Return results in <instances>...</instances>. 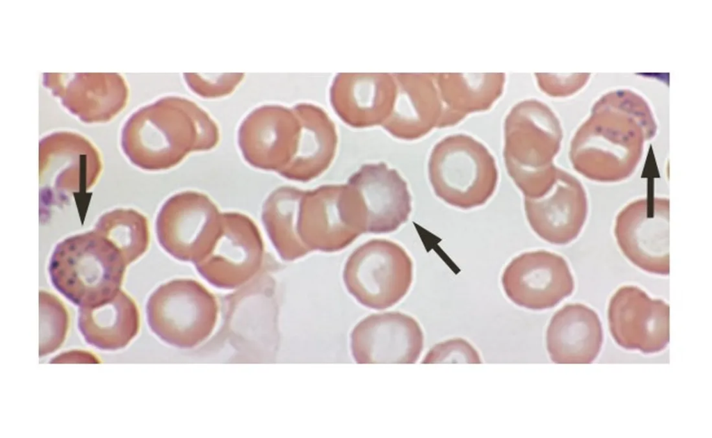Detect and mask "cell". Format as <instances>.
Segmentation results:
<instances>
[{
	"mask_svg": "<svg viewBox=\"0 0 712 438\" xmlns=\"http://www.w3.org/2000/svg\"><path fill=\"white\" fill-rule=\"evenodd\" d=\"M216 123L194 102L166 97L133 113L122 131V148L140 168L156 171L180 163L190 152L218 143Z\"/></svg>",
	"mask_w": 712,
	"mask_h": 438,
	"instance_id": "cell-1",
	"label": "cell"
},
{
	"mask_svg": "<svg viewBox=\"0 0 712 438\" xmlns=\"http://www.w3.org/2000/svg\"><path fill=\"white\" fill-rule=\"evenodd\" d=\"M560 139L556 118L544 104L526 99L515 104L504 122L503 158L507 172L524 197L538 198L552 187L553 164Z\"/></svg>",
	"mask_w": 712,
	"mask_h": 438,
	"instance_id": "cell-2",
	"label": "cell"
},
{
	"mask_svg": "<svg viewBox=\"0 0 712 438\" xmlns=\"http://www.w3.org/2000/svg\"><path fill=\"white\" fill-rule=\"evenodd\" d=\"M127 263L105 237L92 231L60 242L49 263L54 286L80 307L105 303L120 291Z\"/></svg>",
	"mask_w": 712,
	"mask_h": 438,
	"instance_id": "cell-3",
	"label": "cell"
},
{
	"mask_svg": "<svg viewBox=\"0 0 712 438\" xmlns=\"http://www.w3.org/2000/svg\"><path fill=\"white\" fill-rule=\"evenodd\" d=\"M428 177L435 195L453 206L469 209L484 204L498 183L495 160L473 137L455 134L433 147Z\"/></svg>",
	"mask_w": 712,
	"mask_h": 438,
	"instance_id": "cell-4",
	"label": "cell"
},
{
	"mask_svg": "<svg viewBox=\"0 0 712 438\" xmlns=\"http://www.w3.org/2000/svg\"><path fill=\"white\" fill-rule=\"evenodd\" d=\"M215 296L191 279H176L149 296L146 314L151 330L163 341L180 348H194L212 333L218 319Z\"/></svg>",
	"mask_w": 712,
	"mask_h": 438,
	"instance_id": "cell-5",
	"label": "cell"
},
{
	"mask_svg": "<svg viewBox=\"0 0 712 438\" xmlns=\"http://www.w3.org/2000/svg\"><path fill=\"white\" fill-rule=\"evenodd\" d=\"M366 211L350 185L327 184L304 190L300 204L298 232L309 252L340 251L366 233Z\"/></svg>",
	"mask_w": 712,
	"mask_h": 438,
	"instance_id": "cell-6",
	"label": "cell"
},
{
	"mask_svg": "<svg viewBox=\"0 0 712 438\" xmlns=\"http://www.w3.org/2000/svg\"><path fill=\"white\" fill-rule=\"evenodd\" d=\"M412 261L398 244L370 240L348 258L343 278L348 292L362 305L389 308L407 293L412 282Z\"/></svg>",
	"mask_w": 712,
	"mask_h": 438,
	"instance_id": "cell-7",
	"label": "cell"
},
{
	"mask_svg": "<svg viewBox=\"0 0 712 438\" xmlns=\"http://www.w3.org/2000/svg\"><path fill=\"white\" fill-rule=\"evenodd\" d=\"M264 252L260 232L251 218L238 212L222 213L220 227L212 246L194 265L213 286L232 289L257 273Z\"/></svg>",
	"mask_w": 712,
	"mask_h": 438,
	"instance_id": "cell-8",
	"label": "cell"
},
{
	"mask_svg": "<svg viewBox=\"0 0 712 438\" xmlns=\"http://www.w3.org/2000/svg\"><path fill=\"white\" fill-rule=\"evenodd\" d=\"M221 213L204 194L184 191L168 198L156 220L163 249L174 258L195 263L211 248L218 233Z\"/></svg>",
	"mask_w": 712,
	"mask_h": 438,
	"instance_id": "cell-9",
	"label": "cell"
},
{
	"mask_svg": "<svg viewBox=\"0 0 712 438\" xmlns=\"http://www.w3.org/2000/svg\"><path fill=\"white\" fill-rule=\"evenodd\" d=\"M615 235L626 257L644 271L670 273L669 200H638L617 216Z\"/></svg>",
	"mask_w": 712,
	"mask_h": 438,
	"instance_id": "cell-10",
	"label": "cell"
},
{
	"mask_svg": "<svg viewBox=\"0 0 712 438\" xmlns=\"http://www.w3.org/2000/svg\"><path fill=\"white\" fill-rule=\"evenodd\" d=\"M501 283L512 302L531 310L552 308L574 289L566 260L546 250L527 252L514 258L505 268Z\"/></svg>",
	"mask_w": 712,
	"mask_h": 438,
	"instance_id": "cell-11",
	"label": "cell"
},
{
	"mask_svg": "<svg viewBox=\"0 0 712 438\" xmlns=\"http://www.w3.org/2000/svg\"><path fill=\"white\" fill-rule=\"evenodd\" d=\"M608 320L613 338L625 349L654 353L669 343V305L636 286L616 291L609 302Z\"/></svg>",
	"mask_w": 712,
	"mask_h": 438,
	"instance_id": "cell-12",
	"label": "cell"
},
{
	"mask_svg": "<svg viewBox=\"0 0 712 438\" xmlns=\"http://www.w3.org/2000/svg\"><path fill=\"white\" fill-rule=\"evenodd\" d=\"M300 120L293 109L266 105L242 122L238 142L245 160L254 168L279 173L296 154Z\"/></svg>",
	"mask_w": 712,
	"mask_h": 438,
	"instance_id": "cell-13",
	"label": "cell"
},
{
	"mask_svg": "<svg viewBox=\"0 0 712 438\" xmlns=\"http://www.w3.org/2000/svg\"><path fill=\"white\" fill-rule=\"evenodd\" d=\"M350 339L352 354L358 364H413L423 346L419 324L398 311L364 318L354 327Z\"/></svg>",
	"mask_w": 712,
	"mask_h": 438,
	"instance_id": "cell-14",
	"label": "cell"
},
{
	"mask_svg": "<svg viewBox=\"0 0 712 438\" xmlns=\"http://www.w3.org/2000/svg\"><path fill=\"white\" fill-rule=\"evenodd\" d=\"M524 210L534 232L545 241L565 245L574 240L585 222L588 200L574 176L558 170L554 184L538 198L524 197Z\"/></svg>",
	"mask_w": 712,
	"mask_h": 438,
	"instance_id": "cell-15",
	"label": "cell"
},
{
	"mask_svg": "<svg viewBox=\"0 0 712 438\" xmlns=\"http://www.w3.org/2000/svg\"><path fill=\"white\" fill-rule=\"evenodd\" d=\"M43 83L70 112L88 123L111 120L128 97L127 83L116 73H46Z\"/></svg>",
	"mask_w": 712,
	"mask_h": 438,
	"instance_id": "cell-16",
	"label": "cell"
},
{
	"mask_svg": "<svg viewBox=\"0 0 712 438\" xmlns=\"http://www.w3.org/2000/svg\"><path fill=\"white\" fill-rule=\"evenodd\" d=\"M347 184L359 195L366 211V233L386 234L405 223L412 210L406 181L385 163L364 164Z\"/></svg>",
	"mask_w": 712,
	"mask_h": 438,
	"instance_id": "cell-17",
	"label": "cell"
},
{
	"mask_svg": "<svg viewBox=\"0 0 712 438\" xmlns=\"http://www.w3.org/2000/svg\"><path fill=\"white\" fill-rule=\"evenodd\" d=\"M601 323L590 307L572 303L552 316L546 333L547 349L556 364H590L603 343Z\"/></svg>",
	"mask_w": 712,
	"mask_h": 438,
	"instance_id": "cell-18",
	"label": "cell"
},
{
	"mask_svg": "<svg viewBox=\"0 0 712 438\" xmlns=\"http://www.w3.org/2000/svg\"><path fill=\"white\" fill-rule=\"evenodd\" d=\"M40 174L51 176L58 190L73 192L82 186L90 187L97 177L99 157L95 147L81 136L57 132L40 141Z\"/></svg>",
	"mask_w": 712,
	"mask_h": 438,
	"instance_id": "cell-19",
	"label": "cell"
},
{
	"mask_svg": "<svg viewBox=\"0 0 712 438\" xmlns=\"http://www.w3.org/2000/svg\"><path fill=\"white\" fill-rule=\"evenodd\" d=\"M300 123L298 147L289 165L278 174L306 182L323 173L331 164L337 147L332 122L320 108L301 104L293 108Z\"/></svg>",
	"mask_w": 712,
	"mask_h": 438,
	"instance_id": "cell-20",
	"label": "cell"
},
{
	"mask_svg": "<svg viewBox=\"0 0 712 438\" xmlns=\"http://www.w3.org/2000/svg\"><path fill=\"white\" fill-rule=\"evenodd\" d=\"M433 75H418L395 95L392 111L382 124L394 136L406 140L421 138L439 127L442 104Z\"/></svg>",
	"mask_w": 712,
	"mask_h": 438,
	"instance_id": "cell-21",
	"label": "cell"
},
{
	"mask_svg": "<svg viewBox=\"0 0 712 438\" xmlns=\"http://www.w3.org/2000/svg\"><path fill=\"white\" fill-rule=\"evenodd\" d=\"M140 317L132 298L120 290L111 300L92 307H80L78 327L86 341L97 348H124L136 336Z\"/></svg>",
	"mask_w": 712,
	"mask_h": 438,
	"instance_id": "cell-22",
	"label": "cell"
},
{
	"mask_svg": "<svg viewBox=\"0 0 712 438\" xmlns=\"http://www.w3.org/2000/svg\"><path fill=\"white\" fill-rule=\"evenodd\" d=\"M437 88L442 104L439 127L454 125L468 114L490 109L503 92L504 74H442Z\"/></svg>",
	"mask_w": 712,
	"mask_h": 438,
	"instance_id": "cell-23",
	"label": "cell"
},
{
	"mask_svg": "<svg viewBox=\"0 0 712 438\" xmlns=\"http://www.w3.org/2000/svg\"><path fill=\"white\" fill-rule=\"evenodd\" d=\"M303 190L281 186L265 200L261 219L268 236L280 257L294 261L307 254L298 232L299 210Z\"/></svg>",
	"mask_w": 712,
	"mask_h": 438,
	"instance_id": "cell-24",
	"label": "cell"
},
{
	"mask_svg": "<svg viewBox=\"0 0 712 438\" xmlns=\"http://www.w3.org/2000/svg\"><path fill=\"white\" fill-rule=\"evenodd\" d=\"M358 83L334 85L331 92L333 108L352 127L382 124L392 111L396 92L383 83Z\"/></svg>",
	"mask_w": 712,
	"mask_h": 438,
	"instance_id": "cell-25",
	"label": "cell"
},
{
	"mask_svg": "<svg viewBox=\"0 0 712 438\" xmlns=\"http://www.w3.org/2000/svg\"><path fill=\"white\" fill-rule=\"evenodd\" d=\"M94 229L120 252L127 265L142 256L149 245L147 220L133 209H115L104 213Z\"/></svg>",
	"mask_w": 712,
	"mask_h": 438,
	"instance_id": "cell-26",
	"label": "cell"
},
{
	"mask_svg": "<svg viewBox=\"0 0 712 438\" xmlns=\"http://www.w3.org/2000/svg\"><path fill=\"white\" fill-rule=\"evenodd\" d=\"M40 357L57 350L63 343L69 326V316L62 302L45 291L39 293Z\"/></svg>",
	"mask_w": 712,
	"mask_h": 438,
	"instance_id": "cell-27",
	"label": "cell"
},
{
	"mask_svg": "<svg viewBox=\"0 0 712 438\" xmlns=\"http://www.w3.org/2000/svg\"><path fill=\"white\" fill-rule=\"evenodd\" d=\"M422 363H481L478 351L467 340L456 338L435 345Z\"/></svg>",
	"mask_w": 712,
	"mask_h": 438,
	"instance_id": "cell-28",
	"label": "cell"
},
{
	"mask_svg": "<svg viewBox=\"0 0 712 438\" xmlns=\"http://www.w3.org/2000/svg\"><path fill=\"white\" fill-rule=\"evenodd\" d=\"M243 74H184L190 88L204 98H216L232 92L243 78Z\"/></svg>",
	"mask_w": 712,
	"mask_h": 438,
	"instance_id": "cell-29",
	"label": "cell"
},
{
	"mask_svg": "<svg viewBox=\"0 0 712 438\" xmlns=\"http://www.w3.org/2000/svg\"><path fill=\"white\" fill-rule=\"evenodd\" d=\"M76 358H84L90 361V362H98V360L95 359L94 356L84 351H71L63 355H60L57 359H54L51 362H66L70 359Z\"/></svg>",
	"mask_w": 712,
	"mask_h": 438,
	"instance_id": "cell-30",
	"label": "cell"
}]
</instances>
